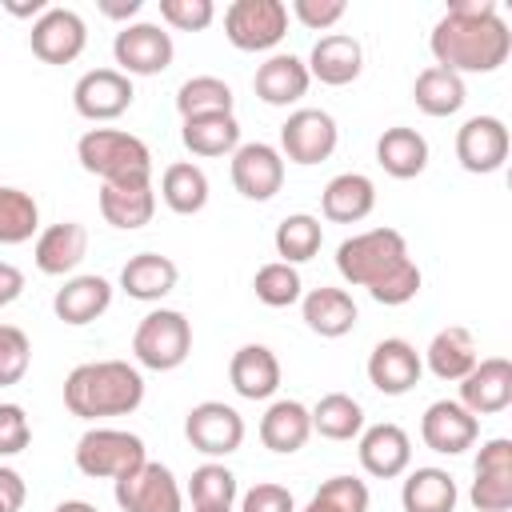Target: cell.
I'll use <instances>...</instances> for the list:
<instances>
[{
  "label": "cell",
  "mask_w": 512,
  "mask_h": 512,
  "mask_svg": "<svg viewBox=\"0 0 512 512\" xmlns=\"http://www.w3.org/2000/svg\"><path fill=\"white\" fill-rule=\"evenodd\" d=\"M436 68L456 76L464 72H496L512 52V32L496 8V0H452L428 36Z\"/></svg>",
  "instance_id": "cell-1"
},
{
  "label": "cell",
  "mask_w": 512,
  "mask_h": 512,
  "mask_svg": "<svg viewBox=\"0 0 512 512\" xmlns=\"http://www.w3.org/2000/svg\"><path fill=\"white\" fill-rule=\"evenodd\" d=\"M336 272L352 288H368V296L388 308L416 300V292L424 284L416 260L408 256V240L396 228H368V232L340 240Z\"/></svg>",
  "instance_id": "cell-2"
},
{
  "label": "cell",
  "mask_w": 512,
  "mask_h": 512,
  "mask_svg": "<svg viewBox=\"0 0 512 512\" xmlns=\"http://www.w3.org/2000/svg\"><path fill=\"white\" fill-rule=\"evenodd\" d=\"M144 404V376L128 360H88L64 380V408L80 420L128 416Z\"/></svg>",
  "instance_id": "cell-3"
},
{
  "label": "cell",
  "mask_w": 512,
  "mask_h": 512,
  "mask_svg": "<svg viewBox=\"0 0 512 512\" xmlns=\"http://www.w3.org/2000/svg\"><path fill=\"white\" fill-rule=\"evenodd\" d=\"M76 160L100 184H152V152L140 136L120 128H88L76 140Z\"/></svg>",
  "instance_id": "cell-4"
},
{
  "label": "cell",
  "mask_w": 512,
  "mask_h": 512,
  "mask_svg": "<svg viewBox=\"0 0 512 512\" xmlns=\"http://www.w3.org/2000/svg\"><path fill=\"white\" fill-rule=\"evenodd\" d=\"M192 352V324L176 308H152L132 332V356L152 372H172Z\"/></svg>",
  "instance_id": "cell-5"
},
{
  "label": "cell",
  "mask_w": 512,
  "mask_h": 512,
  "mask_svg": "<svg viewBox=\"0 0 512 512\" xmlns=\"http://www.w3.org/2000/svg\"><path fill=\"white\" fill-rule=\"evenodd\" d=\"M72 456H76V468L92 480H120L148 460L144 440L136 432H124V428H88L76 440Z\"/></svg>",
  "instance_id": "cell-6"
},
{
  "label": "cell",
  "mask_w": 512,
  "mask_h": 512,
  "mask_svg": "<svg viewBox=\"0 0 512 512\" xmlns=\"http://www.w3.org/2000/svg\"><path fill=\"white\" fill-rule=\"evenodd\" d=\"M224 36L240 52H268L288 36V4H280V0H232L224 8Z\"/></svg>",
  "instance_id": "cell-7"
},
{
  "label": "cell",
  "mask_w": 512,
  "mask_h": 512,
  "mask_svg": "<svg viewBox=\"0 0 512 512\" xmlns=\"http://www.w3.org/2000/svg\"><path fill=\"white\" fill-rule=\"evenodd\" d=\"M120 512H184V492L168 464L144 460L136 472L120 476L112 488Z\"/></svg>",
  "instance_id": "cell-8"
},
{
  "label": "cell",
  "mask_w": 512,
  "mask_h": 512,
  "mask_svg": "<svg viewBox=\"0 0 512 512\" xmlns=\"http://www.w3.org/2000/svg\"><path fill=\"white\" fill-rule=\"evenodd\" d=\"M340 144V128L324 108H296L284 124H280V156L292 164H320L336 152Z\"/></svg>",
  "instance_id": "cell-9"
},
{
  "label": "cell",
  "mask_w": 512,
  "mask_h": 512,
  "mask_svg": "<svg viewBox=\"0 0 512 512\" xmlns=\"http://www.w3.org/2000/svg\"><path fill=\"white\" fill-rule=\"evenodd\" d=\"M184 436L204 456H232L244 444V416L224 400H200L184 416Z\"/></svg>",
  "instance_id": "cell-10"
},
{
  "label": "cell",
  "mask_w": 512,
  "mask_h": 512,
  "mask_svg": "<svg viewBox=\"0 0 512 512\" xmlns=\"http://www.w3.org/2000/svg\"><path fill=\"white\" fill-rule=\"evenodd\" d=\"M112 56L120 64V72L132 80V76H160L172 56H176V44L172 36L160 28V24H124L112 40Z\"/></svg>",
  "instance_id": "cell-11"
},
{
  "label": "cell",
  "mask_w": 512,
  "mask_h": 512,
  "mask_svg": "<svg viewBox=\"0 0 512 512\" xmlns=\"http://www.w3.org/2000/svg\"><path fill=\"white\" fill-rule=\"evenodd\" d=\"M508 148H512V140H508V128L500 116H468L456 128V160L472 176L500 172L508 160Z\"/></svg>",
  "instance_id": "cell-12"
},
{
  "label": "cell",
  "mask_w": 512,
  "mask_h": 512,
  "mask_svg": "<svg viewBox=\"0 0 512 512\" xmlns=\"http://www.w3.org/2000/svg\"><path fill=\"white\" fill-rule=\"evenodd\" d=\"M132 100H136V88H132V80L120 68H92L72 88L76 112L84 120H92V124H104V120L124 116L132 108Z\"/></svg>",
  "instance_id": "cell-13"
},
{
  "label": "cell",
  "mask_w": 512,
  "mask_h": 512,
  "mask_svg": "<svg viewBox=\"0 0 512 512\" xmlns=\"http://www.w3.org/2000/svg\"><path fill=\"white\" fill-rule=\"evenodd\" d=\"M28 44L32 56H40L44 64H72L88 44V24L72 8H48L44 16L32 20Z\"/></svg>",
  "instance_id": "cell-14"
},
{
  "label": "cell",
  "mask_w": 512,
  "mask_h": 512,
  "mask_svg": "<svg viewBox=\"0 0 512 512\" xmlns=\"http://www.w3.org/2000/svg\"><path fill=\"white\" fill-rule=\"evenodd\" d=\"M468 500L476 512H508L512 508V440L508 436H496L480 448Z\"/></svg>",
  "instance_id": "cell-15"
},
{
  "label": "cell",
  "mask_w": 512,
  "mask_h": 512,
  "mask_svg": "<svg viewBox=\"0 0 512 512\" xmlns=\"http://www.w3.org/2000/svg\"><path fill=\"white\" fill-rule=\"evenodd\" d=\"M232 184L244 200H272L280 188H284V156L280 148L264 144V140H252V144H240L232 152Z\"/></svg>",
  "instance_id": "cell-16"
},
{
  "label": "cell",
  "mask_w": 512,
  "mask_h": 512,
  "mask_svg": "<svg viewBox=\"0 0 512 512\" xmlns=\"http://www.w3.org/2000/svg\"><path fill=\"white\" fill-rule=\"evenodd\" d=\"M480 420L460 400H432L420 416V440L440 456H460L476 444Z\"/></svg>",
  "instance_id": "cell-17"
},
{
  "label": "cell",
  "mask_w": 512,
  "mask_h": 512,
  "mask_svg": "<svg viewBox=\"0 0 512 512\" xmlns=\"http://www.w3.org/2000/svg\"><path fill=\"white\" fill-rule=\"evenodd\" d=\"M424 360L420 352L404 340V336H384L372 352H368V384L384 396H404L420 384Z\"/></svg>",
  "instance_id": "cell-18"
},
{
  "label": "cell",
  "mask_w": 512,
  "mask_h": 512,
  "mask_svg": "<svg viewBox=\"0 0 512 512\" xmlns=\"http://www.w3.org/2000/svg\"><path fill=\"white\" fill-rule=\"evenodd\" d=\"M460 404L480 420V416H496L512 404V364L504 356H488L476 360V368L460 380Z\"/></svg>",
  "instance_id": "cell-19"
},
{
  "label": "cell",
  "mask_w": 512,
  "mask_h": 512,
  "mask_svg": "<svg viewBox=\"0 0 512 512\" xmlns=\"http://www.w3.org/2000/svg\"><path fill=\"white\" fill-rule=\"evenodd\" d=\"M356 456H360V468H364L368 476H376V480H396V476H404L408 464H412V440H408V432H404L400 424H388V420H384V424H372V428L360 432Z\"/></svg>",
  "instance_id": "cell-20"
},
{
  "label": "cell",
  "mask_w": 512,
  "mask_h": 512,
  "mask_svg": "<svg viewBox=\"0 0 512 512\" xmlns=\"http://www.w3.org/2000/svg\"><path fill=\"white\" fill-rule=\"evenodd\" d=\"M304 68H308L312 80H320L328 88H344L364 72V48L348 32H328V36H320L312 44Z\"/></svg>",
  "instance_id": "cell-21"
},
{
  "label": "cell",
  "mask_w": 512,
  "mask_h": 512,
  "mask_svg": "<svg viewBox=\"0 0 512 512\" xmlns=\"http://www.w3.org/2000/svg\"><path fill=\"white\" fill-rule=\"evenodd\" d=\"M84 256H88V228L80 220H60V224L40 228L32 244V260L44 276H68L80 268Z\"/></svg>",
  "instance_id": "cell-22"
},
{
  "label": "cell",
  "mask_w": 512,
  "mask_h": 512,
  "mask_svg": "<svg viewBox=\"0 0 512 512\" xmlns=\"http://www.w3.org/2000/svg\"><path fill=\"white\" fill-rule=\"evenodd\" d=\"M300 316H304V324H308L316 336H324V340L348 336V332L356 328V320H360L356 300H352L344 288H328V284H320V288H312V292L300 296Z\"/></svg>",
  "instance_id": "cell-23"
},
{
  "label": "cell",
  "mask_w": 512,
  "mask_h": 512,
  "mask_svg": "<svg viewBox=\"0 0 512 512\" xmlns=\"http://www.w3.org/2000/svg\"><path fill=\"white\" fill-rule=\"evenodd\" d=\"M228 380L244 400H268L280 388V360L268 344H244L228 360Z\"/></svg>",
  "instance_id": "cell-24"
},
{
  "label": "cell",
  "mask_w": 512,
  "mask_h": 512,
  "mask_svg": "<svg viewBox=\"0 0 512 512\" xmlns=\"http://www.w3.org/2000/svg\"><path fill=\"white\" fill-rule=\"evenodd\" d=\"M308 84H312V76H308L304 60L292 56V52H272V56L256 68V76H252L256 96H260L264 104H272V108L296 104V100L308 92Z\"/></svg>",
  "instance_id": "cell-25"
},
{
  "label": "cell",
  "mask_w": 512,
  "mask_h": 512,
  "mask_svg": "<svg viewBox=\"0 0 512 512\" xmlns=\"http://www.w3.org/2000/svg\"><path fill=\"white\" fill-rule=\"evenodd\" d=\"M376 208V184L364 172H340L320 192V212L332 224H360Z\"/></svg>",
  "instance_id": "cell-26"
},
{
  "label": "cell",
  "mask_w": 512,
  "mask_h": 512,
  "mask_svg": "<svg viewBox=\"0 0 512 512\" xmlns=\"http://www.w3.org/2000/svg\"><path fill=\"white\" fill-rule=\"evenodd\" d=\"M108 304H112V284L104 276H68L64 288H56V296H52L56 320H64L72 328L92 324L96 316L108 312Z\"/></svg>",
  "instance_id": "cell-27"
},
{
  "label": "cell",
  "mask_w": 512,
  "mask_h": 512,
  "mask_svg": "<svg viewBox=\"0 0 512 512\" xmlns=\"http://www.w3.org/2000/svg\"><path fill=\"white\" fill-rule=\"evenodd\" d=\"M308 436H312V416L300 400H272L268 412L260 416V444L276 456L300 452Z\"/></svg>",
  "instance_id": "cell-28"
},
{
  "label": "cell",
  "mask_w": 512,
  "mask_h": 512,
  "mask_svg": "<svg viewBox=\"0 0 512 512\" xmlns=\"http://www.w3.org/2000/svg\"><path fill=\"white\" fill-rule=\"evenodd\" d=\"M176 280H180L176 260H168V256H160V252H136V256H128V264L120 268V288H124L132 300H144V304L164 300V296L176 288Z\"/></svg>",
  "instance_id": "cell-29"
},
{
  "label": "cell",
  "mask_w": 512,
  "mask_h": 512,
  "mask_svg": "<svg viewBox=\"0 0 512 512\" xmlns=\"http://www.w3.org/2000/svg\"><path fill=\"white\" fill-rule=\"evenodd\" d=\"M424 364H428V372L436 376V380H464L472 368H476V340H472V332L468 328H460V324H448V328H440L436 336H432V344L424 348V356H420Z\"/></svg>",
  "instance_id": "cell-30"
},
{
  "label": "cell",
  "mask_w": 512,
  "mask_h": 512,
  "mask_svg": "<svg viewBox=\"0 0 512 512\" xmlns=\"http://www.w3.org/2000/svg\"><path fill=\"white\" fill-rule=\"evenodd\" d=\"M96 200H100V216L120 232H136L156 216L152 184H100Z\"/></svg>",
  "instance_id": "cell-31"
},
{
  "label": "cell",
  "mask_w": 512,
  "mask_h": 512,
  "mask_svg": "<svg viewBox=\"0 0 512 512\" xmlns=\"http://www.w3.org/2000/svg\"><path fill=\"white\" fill-rule=\"evenodd\" d=\"M376 164L396 180H412L428 168V140L408 124L384 128L376 140Z\"/></svg>",
  "instance_id": "cell-32"
},
{
  "label": "cell",
  "mask_w": 512,
  "mask_h": 512,
  "mask_svg": "<svg viewBox=\"0 0 512 512\" xmlns=\"http://www.w3.org/2000/svg\"><path fill=\"white\" fill-rule=\"evenodd\" d=\"M412 100H416V108H420L424 116H436V120H440V116H456V112L464 108L468 88H464V76L428 64V68L416 76V84H412Z\"/></svg>",
  "instance_id": "cell-33"
},
{
  "label": "cell",
  "mask_w": 512,
  "mask_h": 512,
  "mask_svg": "<svg viewBox=\"0 0 512 512\" xmlns=\"http://www.w3.org/2000/svg\"><path fill=\"white\" fill-rule=\"evenodd\" d=\"M456 500V480L444 468H412L400 488L404 512H456Z\"/></svg>",
  "instance_id": "cell-34"
},
{
  "label": "cell",
  "mask_w": 512,
  "mask_h": 512,
  "mask_svg": "<svg viewBox=\"0 0 512 512\" xmlns=\"http://www.w3.org/2000/svg\"><path fill=\"white\" fill-rule=\"evenodd\" d=\"M180 140L192 156H232L240 148V120L232 112L224 116H192L180 124Z\"/></svg>",
  "instance_id": "cell-35"
},
{
  "label": "cell",
  "mask_w": 512,
  "mask_h": 512,
  "mask_svg": "<svg viewBox=\"0 0 512 512\" xmlns=\"http://www.w3.org/2000/svg\"><path fill=\"white\" fill-rule=\"evenodd\" d=\"M308 416H312V432H320L324 440H336V444L356 440V436L364 432V408H360V400H352L348 392H328V396H320V400L308 408Z\"/></svg>",
  "instance_id": "cell-36"
},
{
  "label": "cell",
  "mask_w": 512,
  "mask_h": 512,
  "mask_svg": "<svg viewBox=\"0 0 512 512\" xmlns=\"http://www.w3.org/2000/svg\"><path fill=\"white\" fill-rule=\"evenodd\" d=\"M160 196L176 216H196L208 204V176L192 160H176L160 176Z\"/></svg>",
  "instance_id": "cell-37"
},
{
  "label": "cell",
  "mask_w": 512,
  "mask_h": 512,
  "mask_svg": "<svg viewBox=\"0 0 512 512\" xmlns=\"http://www.w3.org/2000/svg\"><path fill=\"white\" fill-rule=\"evenodd\" d=\"M240 488H236V476L232 468L208 460L200 464L192 476H188V500H192V512H232Z\"/></svg>",
  "instance_id": "cell-38"
},
{
  "label": "cell",
  "mask_w": 512,
  "mask_h": 512,
  "mask_svg": "<svg viewBox=\"0 0 512 512\" xmlns=\"http://www.w3.org/2000/svg\"><path fill=\"white\" fill-rule=\"evenodd\" d=\"M272 244H276V256L296 268V264H304V260H312V256L320 252V244H324V224H320L316 216H308V212H292V216H284V220L276 224Z\"/></svg>",
  "instance_id": "cell-39"
},
{
  "label": "cell",
  "mask_w": 512,
  "mask_h": 512,
  "mask_svg": "<svg viewBox=\"0 0 512 512\" xmlns=\"http://www.w3.org/2000/svg\"><path fill=\"white\" fill-rule=\"evenodd\" d=\"M236 96L232 88L220 80V76H192L176 88V112L180 120H192V116H224L232 112Z\"/></svg>",
  "instance_id": "cell-40"
},
{
  "label": "cell",
  "mask_w": 512,
  "mask_h": 512,
  "mask_svg": "<svg viewBox=\"0 0 512 512\" xmlns=\"http://www.w3.org/2000/svg\"><path fill=\"white\" fill-rule=\"evenodd\" d=\"M40 236V208L32 192L0 184V244H28Z\"/></svg>",
  "instance_id": "cell-41"
},
{
  "label": "cell",
  "mask_w": 512,
  "mask_h": 512,
  "mask_svg": "<svg viewBox=\"0 0 512 512\" xmlns=\"http://www.w3.org/2000/svg\"><path fill=\"white\" fill-rule=\"evenodd\" d=\"M252 288H256V300L268 304V308H288L304 296V280L292 264L284 260H272V264H260L256 276H252Z\"/></svg>",
  "instance_id": "cell-42"
},
{
  "label": "cell",
  "mask_w": 512,
  "mask_h": 512,
  "mask_svg": "<svg viewBox=\"0 0 512 512\" xmlns=\"http://www.w3.org/2000/svg\"><path fill=\"white\" fill-rule=\"evenodd\" d=\"M368 484L356 476H332L316 488V496L304 504V512H368Z\"/></svg>",
  "instance_id": "cell-43"
},
{
  "label": "cell",
  "mask_w": 512,
  "mask_h": 512,
  "mask_svg": "<svg viewBox=\"0 0 512 512\" xmlns=\"http://www.w3.org/2000/svg\"><path fill=\"white\" fill-rule=\"evenodd\" d=\"M32 364V340L16 324H0V388L20 384Z\"/></svg>",
  "instance_id": "cell-44"
},
{
  "label": "cell",
  "mask_w": 512,
  "mask_h": 512,
  "mask_svg": "<svg viewBox=\"0 0 512 512\" xmlns=\"http://www.w3.org/2000/svg\"><path fill=\"white\" fill-rule=\"evenodd\" d=\"M160 20L176 32H204L216 20L212 0H160Z\"/></svg>",
  "instance_id": "cell-45"
},
{
  "label": "cell",
  "mask_w": 512,
  "mask_h": 512,
  "mask_svg": "<svg viewBox=\"0 0 512 512\" xmlns=\"http://www.w3.org/2000/svg\"><path fill=\"white\" fill-rule=\"evenodd\" d=\"M32 440L28 412L20 404H0V456H20Z\"/></svg>",
  "instance_id": "cell-46"
},
{
  "label": "cell",
  "mask_w": 512,
  "mask_h": 512,
  "mask_svg": "<svg viewBox=\"0 0 512 512\" xmlns=\"http://www.w3.org/2000/svg\"><path fill=\"white\" fill-rule=\"evenodd\" d=\"M240 512H296V500L284 484L260 480L240 496Z\"/></svg>",
  "instance_id": "cell-47"
},
{
  "label": "cell",
  "mask_w": 512,
  "mask_h": 512,
  "mask_svg": "<svg viewBox=\"0 0 512 512\" xmlns=\"http://www.w3.org/2000/svg\"><path fill=\"white\" fill-rule=\"evenodd\" d=\"M344 12H348L344 0H292V16L312 32H328L332 24L344 20Z\"/></svg>",
  "instance_id": "cell-48"
},
{
  "label": "cell",
  "mask_w": 512,
  "mask_h": 512,
  "mask_svg": "<svg viewBox=\"0 0 512 512\" xmlns=\"http://www.w3.org/2000/svg\"><path fill=\"white\" fill-rule=\"evenodd\" d=\"M24 496H28V488H24L20 472H16V468H4V464H0V512H20Z\"/></svg>",
  "instance_id": "cell-49"
},
{
  "label": "cell",
  "mask_w": 512,
  "mask_h": 512,
  "mask_svg": "<svg viewBox=\"0 0 512 512\" xmlns=\"http://www.w3.org/2000/svg\"><path fill=\"white\" fill-rule=\"evenodd\" d=\"M20 292H24V272L16 264L0 260V308H8L12 300H20Z\"/></svg>",
  "instance_id": "cell-50"
},
{
  "label": "cell",
  "mask_w": 512,
  "mask_h": 512,
  "mask_svg": "<svg viewBox=\"0 0 512 512\" xmlns=\"http://www.w3.org/2000/svg\"><path fill=\"white\" fill-rule=\"evenodd\" d=\"M144 8V0H100V12L112 16V20H128Z\"/></svg>",
  "instance_id": "cell-51"
},
{
  "label": "cell",
  "mask_w": 512,
  "mask_h": 512,
  "mask_svg": "<svg viewBox=\"0 0 512 512\" xmlns=\"http://www.w3.org/2000/svg\"><path fill=\"white\" fill-rule=\"evenodd\" d=\"M52 512H100L96 504H88V500H60Z\"/></svg>",
  "instance_id": "cell-52"
}]
</instances>
